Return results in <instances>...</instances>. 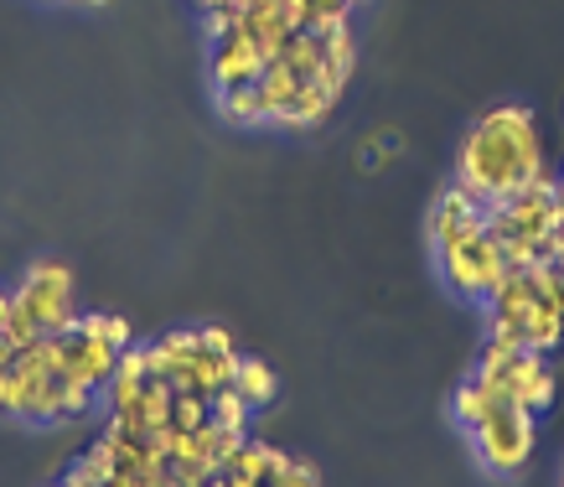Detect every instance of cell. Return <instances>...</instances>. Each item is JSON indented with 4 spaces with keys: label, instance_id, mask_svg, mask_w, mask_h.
Segmentation results:
<instances>
[{
    "label": "cell",
    "instance_id": "cell-18",
    "mask_svg": "<svg viewBox=\"0 0 564 487\" xmlns=\"http://www.w3.org/2000/svg\"><path fill=\"white\" fill-rule=\"evenodd\" d=\"M487 337L529 348V322H523V312H487Z\"/></svg>",
    "mask_w": 564,
    "mask_h": 487
},
{
    "label": "cell",
    "instance_id": "cell-13",
    "mask_svg": "<svg viewBox=\"0 0 564 487\" xmlns=\"http://www.w3.org/2000/svg\"><path fill=\"white\" fill-rule=\"evenodd\" d=\"M497 404H502V394H492V389H487V383H477V379H466L462 389H456V400H451V415H456V425L471 435L481 420L492 415Z\"/></svg>",
    "mask_w": 564,
    "mask_h": 487
},
{
    "label": "cell",
    "instance_id": "cell-3",
    "mask_svg": "<svg viewBox=\"0 0 564 487\" xmlns=\"http://www.w3.org/2000/svg\"><path fill=\"white\" fill-rule=\"evenodd\" d=\"M533 441H539V435H533V415L518 410L513 400H502L492 415L471 431V452H477V462L492 472V477H518V472L529 467Z\"/></svg>",
    "mask_w": 564,
    "mask_h": 487
},
{
    "label": "cell",
    "instance_id": "cell-2",
    "mask_svg": "<svg viewBox=\"0 0 564 487\" xmlns=\"http://www.w3.org/2000/svg\"><path fill=\"white\" fill-rule=\"evenodd\" d=\"M17 296V306L26 316H32V327L42 332V337H68L73 327H78V312H73V270L57 260H36L26 275H21V285L11 291Z\"/></svg>",
    "mask_w": 564,
    "mask_h": 487
},
{
    "label": "cell",
    "instance_id": "cell-28",
    "mask_svg": "<svg viewBox=\"0 0 564 487\" xmlns=\"http://www.w3.org/2000/svg\"><path fill=\"white\" fill-rule=\"evenodd\" d=\"M47 487H63V483H47Z\"/></svg>",
    "mask_w": 564,
    "mask_h": 487
},
{
    "label": "cell",
    "instance_id": "cell-1",
    "mask_svg": "<svg viewBox=\"0 0 564 487\" xmlns=\"http://www.w3.org/2000/svg\"><path fill=\"white\" fill-rule=\"evenodd\" d=\"M539 166H544V145H539V130H533V115L523 105H497L466 130L451 182L466 187L471 197H481V203H502Z\"/></svg>",
    "mask_w": 564,
    "mask_h": 487
},
{
    "label": "cell",
    "instance_id": "cell-27",
    "mask_svg": "<svg viewBox=\"0 0 564 487\" xmlns=\"http://www.w3.org/2000/svg\"><path fill=\"white\" fill-rule=\"evenodd\" d=\"M554 203H564V172L554 176Z\"/></svg>",
    "mask_w": 564,
    "mask_h": 487
},
{
    "label": "cell",
    "instance_id": "cell-15",
    "mask_svg": "<svg viewBox=\"0 0 564 487\" xmlns=\"http://www.w3.org/2000/svg\"><path fill=\"white\" fill-rule=\"evenodd\" d=\"M249 415H254V410H249V400H243V394L234 389V383H228V389H218V394L207 400V420H213L218 431L249 435Z\"/></svg>",
    "mask_w": 564,
    "mask_h": 487
},
{
    "label": "cell",
    "instance_id": "cell-10",
    "mask_svg": "<svg viewBox=\"0 0 564 487\" xmlns=\"http://www.w3.org/2000/svg\"><path fill=\"white\" fill-rule=\"evenodd\" d=\"M533 301H539V270L523 264V270H502V280L487 296V312H529Z\"/></svg>",
    "mask_w": 564,
    "mask_h": 487
},
{
    "label": "cell",
    "instance_id": "cell-25",
    "mask_svg": "<svg viewBox=\"0 0 564 487\" xmlns=\"http://www.w3.org/2000/svg\"><path fill=\"white\" fill-rule=\"evenodd\" d=\"M6 316H11V291H0V327H6Z\"/></svg>",
    "mask_w": 564,
    "mask_h": 487
},
{
    "label": "cell",
    "instance_id": "cell-17",
    "mask_svg": "<svg viewBox=\"0 0 564 487\" xmlns=\"http://www.w3.org/2000/svg\"><path fill=\"white\" fill-rule=\"evenodd\" d=\"M207 425V400L192 394V389H176L172 394V431H203Z\"/></svg>",
    "mask_w": 564,
    "mask_h": 487
},
{
    "label": "cell",
    "instance_id": "cell-8",
    "mask_svg": "<svg viewBox=\"0 0 564 487\" xmlns=\"http://www.w3.org/2000/svg\"><path fill=\"white\" fill-rule=\"evenodd\" d=\"M63 358H68L73 379L88 383L94 394H99L104 383L115 379V368H120V348H109L99 337H84V332H68V337H63Z\"/></svg>",
    "mask_w": 564,
    "mask_h": 487
},
{
    "label": "cell",
    "instance_id": "cell-9",
    "mask_svg": "<svg viewBox=\"0 0 564 487\" xmlns=\"http://www.w3.org/2000/svg\"><path fill=\"white\" fill-rule=\"evenodd\" d=\"M301 88H306V78L291 68V63H280V57H270L264 63V73H259V94H264V109H270V125L285 115V109L301 99Z\"/></svg>",
    "mask_w": 564,
    "mask_h": 487
},
{
    "label": "cell",
    "instance_id": "cell-19",
    "mask_svg": "<svg viewBox=\"0 0 564 487\" xmlns=\"http://www.w3.org/2000/svg\"><path fill=\"white\" fill-rule=\"evenodd\" d=\"M270 487H322V477H316V467L311 462H285V472L280 477H270Z\"/></svg>",
    "mask_w": 564,
    "mask_h": 487
},
{
    "label": "cell",
    "instance_id": "cell-5",
    "mask_svg": "<svg viewBox=\"0 0 564 487\" xmlns=\"http://www.w3.org/2000/svg\"><path fill=\"white\" fill-rule=\"evenodd\" d=\"M441 270H445V285L456 291V296L466 301H487L492 296V285L502 280V244L481 228L477 239H466L462 249H451V255H441Z\"/></svg>",
    "mask_w": 564,
    "mask_h": 487
},
{
    "label": "cell",
    "instance_id": "cell-20",
    "mask_svg": "<svg viewBox=\"0 0 564 487\" xmlns=\"http://www.w3.org/2000/svg\"><path fill=\"white\" fill-rule=\"evenodd\" d=\"M21 404V368H0V415H17Z\"/></svg>",
    "mask_w": 564,
    "mask_h": 487
},
{
    "label": "cell",
    "instance_id": "cell-22",
    "mask_svg": "<svg viewBox=\"0 0 564 487\" xmlns=\"http://www.w3.org/2000/svg\"><path fill=\"white\" fill-rule=\"evenodd\" d=\"M63 487H104V483H99V477H94L88 467H73L68 477H63Z\"/></svg>",
    "mask_w": 564,
    "mask_h": 487
},
{
    "label": "cell",
    "instance_id": "cell-16",
    "mask_svg": "<svg viewBox=\"0 0 564 487\" xmlns=\"http://www.w3.org/2000/svg\"><path fill=\"white\" fill-rule=\"evenodd\" d=\"M73 332L99 337V343H109V348H120V353L135 343V327H130L120 312H88V316H78V327H73Z\"/></svg>",
    "mask_w": 564,
    "mask_h": 487
},
{
    "label": "cell",
    "instance_id": "cell-4",
    "mask_svg": "<svg viewBox=\"0 0 564 487\" xmlns=\"http://www.w3.org/2000/svg\"><path fill=\"white\" fill-rule=\"evenodd\" d=\"M471 379L487 383L502 400H513L529 415H544L549 404H554V368H549L544 353H533V348H518L502 368H477Z\"/></svg>",
    "mask_w": 564,
    "mask_h": 487
},
{
    "label": "cell",
    "instance_id": "cell-24",
    "mask_svg": "<svg viewBox=\"0 0 564 487\" xmlns=\"http://www.w3.org/2000/svg\"><path fill=\"white\" fill-rule=\"evenodd\" d=\"M104 487H140V472H115Z\"/></svg>",
    "mask_w": 564,
    "mask_h": 487
},
{
    "label": "cell",
    "instance_id": "cell-23",
    "mask_svg": "<svg viewBox=\"0 0 564 487\" xmlns=\"http://www.w3.org/2000/svg\"><path fill=\"white\" fill-rule=\"evenodd\" d=\"M17 343H11V337H6V332H0V368H11V364H17Z\"/></svg>",
    "mask_w": 564,
    "mask_h": 487
},
{
    "label": "cell",
    "instance_id": "cell-6",
    "mask_svg": "<svg viewBox=\"0 0 564 487\" xmlns=\"http://www.w3.org/2000/svg\"><path fill=\"white\" fill-rule=\"evenodd\" d=\"M487 213H492V203H481V197H471L466 187L451 182L435 197V213H430V244H435V255H451L466 239H477L481 228H487Z\"/></svg>",
    "mask_w": 564,
    "mask_h": 487
},
{
    "label": "cell",
    "instance_id": "cell-12",
    "mask_svg": "<svg viewBox=\"0 0 564 487\" xmlns=\"http://www.w3.org/2000/svg\"><path fill=\"white\" fill-rule=\"evenodd\" d=\"M234 389L249 400V410H270L274 394H280V379H274V368L264 364V358H239V379H234Z\"/></svg>",
    "mask_w": 564,
    "mask_h": 487
},
{
    "label": "cell",
    "instance_id": "cell-21",
    "mask_svg": "<svg viewBox=\"0 0 564 487\" xmlns=\"http://www.w3.org/2000/svg\"><path fill=\"white\" fill-rule=\"evenodd\" d=\"M197 348L203 353H239V343H234L228 327H197Z\"/></svg>",
    "mask_w": 564,
    "mask_h": 487
},
{
    "label": "cell",
    "instance_id": "cell-11",
    "mask_svg": "<svg viewBox=\"0 0 564 487\" xmlns=\"http://www.w3.org/2000/svg\"><path fill=\"white\" fill-rule=\"evenodd\" d=\"M523 322H529V348L533 353H544V358H549V353L564 348V312L554 306V301L539 296L529 312H523Z\"/></svg>",
    "mask_w": 564,
    "mask_h": 487
},
{
    "label": "cell",
    "instance_id": "cell-7",
    "mask_svg": "<svg viewBox=\"0 0 564 487\" xmlns=\"http://www.w3.org/2000/svg\"><path fill=\"white\" fill-rule=\"evenodd\" d=\"M259 73H264V57H259L254 42H243L239 32H228L213 42V57H207V78H213V99L228 94V88H243L254 84Z\"/></svg>",
    "mask_w": 564,
    "mask_h": 487
},
{
    "label": "cell",
    "instance_id": "cell-14",
    "mask_svg": "<svg viewBox=\"0 0 564 487\" xmlns=\"http://www.w3.org/2000/svg\"><path fill=\"white\" fill-rule=\"evenodd\" d=\"M213 105H218V115L228 125H270V109H264L259 78H254V84H243V88H228V94H218Z\"/></svg>",
    "mask_w": 564,
    "mask_h": 487
},
{
    "label": "cell",
    "instance_id": "cell-26",
    "mask_svg": "<svg viewBox=\"0 0 564 487\" xmlns=\"http://www.w3.org/2000/svg\"><path fill=\"white\" fill-rule=\"evenodd\" d=\"M218 6H228V0H197V11H218Z\"/></svg>",
    "mask_w": 564,
    "mask_h": 487
}]
</instances>
